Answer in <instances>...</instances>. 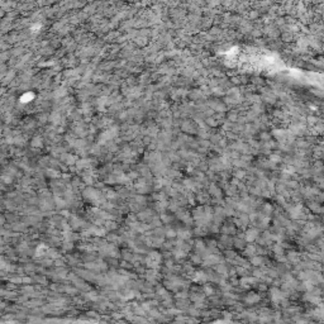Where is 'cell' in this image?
<instances>
[{"label": "cell", "mask_w": 324, "mask_h": 324, "mask_svg": "<svg viewBox=\"0 0 324 324\" xmlns=\"http://www.w3.org/2000/svg\"><path fill=\"white\" fill-rule=\"evenodd\" d=\"M165 234L167 238H174V237H176V229H172V228H169V229H166L165 231Z\"/></svg>", "instance_id": "14"}, {"label": "cell", "mask_w": 324, "mask_h": 324, "mask_svg": "<svg viewBox=\"0 0 324 324\" xmlns=\"http://www.w3.org/2000/svg\"><path fill=\"white\" fill-rule=\"evenodd\" d=\"M286 258H287V261H289V262L294 263V265H298L299 261H300V255L298 253V252H295V251H290L289 253H287Z\"/></svg>", "instance_id": "4"}, {"label": "cell", "mask_w": 324, "mask_h": 324, "mask_svg": "<svg viewBox=\"0 0 324 324\" xmlns=\"http://www.w3.org/2000/svg\"><path fill=\"white\" fill-rule=\"evenodd\" d=\"M194 281L195 282H199V284H204L208 281V273H205L204 271H199L195 273L194 276Z\"/></svg>", "instance_id": "6"}, {"label": "cell", "mask_w": 324, "mask_h": 324, "mask_svg": "<svg viewBox=\"0 0 324 324\" xmlns=\"http://www.w3.org/2000/svg\"><path fill=\"white\" fill-rule=\"evenodd\" d=\"M287 185H289L290 187H298V182L296 181H289L287 182Z\"/></svg>", "instance_id": "20"}, {"label": "cell", "mask_w": 324, "mask_h": 324, "mask_svg": "<svg viewBox=\"0 0 324 324\" xmlns=\"http://www.w3.org/2000/svg\"><path fill=\"white\" fill-rule=\"evenodd\" d=\"M215 271H217V273L218 275H224V277H227V273H228V268H227V266L224 263H222V262H218L217 263V267H215Z\"/></svg>", "instance_id": "8"}, {"label": "cell", "mask_w": 324, "mask_h": 324, "mask_svg": "<svg viewBox=\"0 0 324 324\" xmlns=\"http://www.w3.org/2000/svg\"><path fill=\"white\" fill-rule=\"evenodd\" d=\"M236 256H237V255H236V253H234V252H233V251H227V252H226V257H227L228 260H231V261H233V260H234V257H236Z\"/></svg>", "instance_id": "19"}, {"label": "cell", "mask_w": 324, "mask_h": 324, "mask_svg": "<svg viewBox=\"0 0 324 324\" xmlns=\"http://www.w3.org/2000/svg\"><path fill=\"white\" fill-rule=\"evenodd\" d=\"M197 200H199L200 203H208V200H209V195H206V194H199V195H197Z\"/></svg>", "instance_id": "17"}, {"label": "cell", "mask_w": 324, "mask_h": 324, "mask_svg": "<svg viewBox=\"0 0 324 324\" xmlns=\"http://www.w3.org/2000/svg\"><path fill=\"white\" fill-rule=\"evenodd\" d=\"M176 237H179V239H182V241H186L189 238L191 237V232L189 231L186 228H180L176 231Z\"/></svg>", "instance_id": "2"}, {"label": "cell", "mask_w": 324, "mask_h": 324, "mask_svg": "<svg viewBox=\"0 0 324 324\" xmlns=\"http://www.w3.org/2000/svg\"><path fill=\"white\" fill-rule=\"evenodd\" d=\"M309 208L312 209V210H314V211H320L322 210V208H320V205H319V203H317V201H314V203H310L309 204Z\"/></svg>", "instance_id": "15"}, {"label": "cell", "mask_w": 324, "mask_h": 324, "mask_svg": "<svg viewBox=\"0 0 324 324\" xmlns=\"http://www.w3.org/2000/svg\"><path fill=\"white\" fill-rule=\"evenodd\" d=\"M258 236H260L258 234V229L257 228H251L244 233V239L248 241V242H253V241L257 239Z\"/></svg>", "instance_id": "1"}, {"label": "cell", "mask_w": 324, "mask_h": 324, "mask_svg": "<svg viewBox=\"0 0 324 324\" xmlns=\"http://www.w3.org/2000/svg\"><path fill=\"white\" fill-rule=\"evenodd\" d=\"M210 192H211V194H213L215 197H220V196H222V194H220V192H222V190H220V189H218L215 185H210Z\"/></svg>", "instance_id": "13"}, {"label": "cell", "mask_w": 324, "mask_h": 324, "mask_svg": "<svg viewBox=\"0 0 324 324\" xmlns=\"http://www.w3.org/2000/svg\"><path fill=\"white\" fill-rule=\"evenodd\" d=\"M244 300H246L247 304H256V303H258V301L261 300V298H260L258 294H256V292H250V294L246 296Z\"/></svg>", "instance_id": "5"}, {"label": "cell", "mask_w": 324, "mask_h": 324, "mask_svg": "<svg viewBox=\"0 0 324 324\" xmlns=\"http://www.w3.org/2000/svg\"><path fill=\"white\" fill-rule=\"evenodd\" d=\"M262 210H263V215H270L271 213H273V206L271 204H268V203H266V204H263L262 206Z\"/></svg>", "instance_id": "12"}, {"label": "cell", "mask_w": 324, "mask_h": 324, "mask_svg": "<svg viewBox=\"0 0 324 324\" xmlns=\"http://www.w3.org/2000/svg\"><path fill=\"white\" fill-rule=\"evenodd\" d=\"M220 232L223 233V234H228V236H231V234H234L236 233V227L233 226L232 223H226L224 226L219 229Z\"/></svg>", "instance_id": "3"}, {"label": "cell", "mask_w": 324, "mask_h": 324, "mask_svg": "<svg viewBox=\"0 0 324 324\" xmlns=\"http://www.w3.org/2000/svg\"><path fill=\"white\" fill-rule=\"evenodd\" d=\"M233 175H234V177H236V179L241 180V179L244 177V175H246V174H244V171H243V170H239V169H238V170H237V171H236V172L233 174Z\"/></svg>", "instance_id": "16"}, {"label": "cell", "mask_w": 324, "mask_h": 324, "mask_svg": "<svg viewBox=\"0 0 324 324\" xmlns=\"http://www.w3.org/2000/svg\"><path fill=\"white\" fill-rule=\"evenodd\" d=\"M243 250H244V255L246 256H251V257L257 253V247H256L255 244H251V243H250V244H247V246H244V248H243Z\"/></svg>", "instance_id": "7"}, {"label": "cell", "mask_w": 324, "mask_h": 324, "mask_svg": "<svg viewBox=\"0 0 324 324\" xmlns=\"http://www.w3.org/2000/svg\"><path fill=\"white\" fill-rule=\"evenodd\" d=\"M233 246L237 247V248H239V250H243L244 248V246H246L244 239H243V238H236V239L233 241Z\"/></svg>", "instance_id": "10"}, {"label": "cell", "mask_w": 324, "mask_h": 324, "mask_svg": "<svg viewBox=\"0 0 324 324\" xmlns=\"http://www.w3.org/2000/svg\"><path fill=\"white\" fill-rule=\"evenodd\" d=\"M203 294L208 295V296L213 295L214 294V287L211 286V285H204V286H203Z\"/></svg>", "instance_id": "11"}, {"label": "cell", "mask_w": 324, "mask_h": 324, "mask_svg": "<svg viewBox=\"0 0 324 324\" xmlns=\"http://www.w3.org/2000/svg\"><path fill=\"white\" fill-rule=\"evenodd\" d=\"M251 263L253 265V266L256 267H260V266H263V257H261V256H252V258H251Z\"/></svg>", "instance_id": "9"}, {"label": "cell", "mask_w": 324, "mask_h": 324, "mask_svg": "<svg viewBox=\"0 0 324 324\" xmlns=\"http://www.w3.org/2000/svg\"><path fill=\"white\" fill-rule=\"evenodd\" d=\"M280 161H281V157L277 156V155H272L271 157H270V162H272V163H278Z\"/></svg>", "instance_id": "18"}]
</instances>
